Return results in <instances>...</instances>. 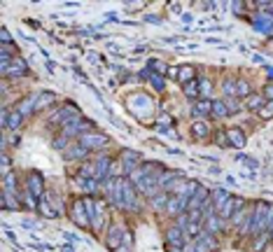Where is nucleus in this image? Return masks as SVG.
<instances>
[{
  "label": "nucleus",
  "instance_id": "nucleus-1",
  "mask_svg": "<svg viewBox=\"0 0 273 252\" xmlns=\"http://www.w3.org/2000/svg\"><path fill=\"white\" fill-rule=\"evenodd\" d=\"M271 222H273V203L257 201V203H255V215H252L250 236H262V234H269Z\"/></svg>",
  "mask_w": 273,
  "mask_h": 252
},
{
  "label": "nucleus",
  "instance_id": "nucleus-2",
  "mask_svg": "<svg viewBox=\"0 0 273 252\" xmlns=\"http://www.w3.org/2000/svg\"><path fill=\"white\" fill-rule=\"evenodd\" d=\"M82 117V112H80V107L75 105V103H66V105H61L59 110H54L52 117H49V124H54V126H68V124H73L75 119H80Z\"/></svg>",
  "mask_w": 273,
  "mask_h": 252
},
{
  "label": "nucleus",
  "instance_id": "nucleus-3",
  "mask_svg": "<svg viewBox=\"0 0 273 252\" xmlns=\"http://www.w3.org/2000/svg\"><path fill=\"white\" fill-rule=\"evenodd\" d=\"M70 220L75 222L80 229H91V220L89 213H87V203H84V196H77L73 203H70Z\"/></svg>",
  "mask_w": 273,
  "mask_h": 252
},
{
  "label": "nucleus",
  "instance_id": "nucleus-4",
  "mask_svg": "<svg viewBox=\"0 0 273 252\" xmlns=\"http://www.w3.org/2000/svg\"><path fill=\"white\" fill-rule=\"evenodd\" d=\"M77 143L87 150V152H98V150H103V147H107V143H110V138L105 136V133H98V131H91V133H84V136L77 138Z\"/></svg>",
  "mask_w": 273,
  "mask_h": 252
},
{
  "label": "nucleus",
  "instance_id": "nucleus-5",
  "mask_svg": "<svg viewBox=\"0 0 273 252\" xmlns=\"http://www.w3.org/2000/svg\"><path fill=\"white\" fill-rule=\"evenodd\" d=\"M121 208L124 210H131V213H138L140 210V201H138V191L136 184L124 177V189H121Z\"/></svg>",
  "mask_w": 273,
  "mask_h": 252
},
{
  "label": "nucleus",
  "instance_id": "nucleus-6",
  "mask_svg": "<svg viewBox=\"0 0 273 252\" xmlns=\"http://www.w3.org/2000/svg\"><path fill=\"white\" fill-rule=\"evenodd\" d=\"M121 189H124V177H110L103 182V194L112 206L121 208Z\"/></svg>",
  "mask_w": 273,
  "mask_h": 252
},
{
  "label": "nucleus",
  "instance_id": "nucleus-7",
  "mask_svg": "<svg viewBox=\"0 0 273 252\" xmlns=\"http://www.w3.org/2000/svg\"><path fill=\"white\" fill-rule=\"evenodd\" d=\"M93 131V122L91 119H84V117H80V119H75L73 124H68V126H63L61 129V133L66 138H80V136H84V133H91Z\"/></svg>",
  "mask_w": 273,
  "mask_h": 252
},
{
  "label": "nucleus",
  "instance_id": "nucleus-8",
  "mask_svg": "<svg viewBox=\"0 0 273 252\" xmlns=\"http://www.w3.org/2000/svg\"><path fill=\"white\" fill-rule=\"evenodd\" d=\"M119 164H121V168H124V175H131V173H136L138 168L143 166V157H140L136 150H121Z\"/></svg>",
  "mask_w": 273,
  "mask_h": 252
},
{
  "label": "nucleus",
  "instance_id": "nucleus-9",
  "mask_svg": "<svg viewBox=\"0 0 273 252\" xmlns=\"http://www.w3.org/2000/svg\"><path fill=\"white\" fill-rule=\"evenodd\" d=\"M112 157L110 154H98L96 159H93V166H96V180L98 182H105L110 180V173H112Z\"/></svg>",
  "mask_w": 273,
  "mask_h": 252
},
{
  "label": "nucleus",
  "instance_id": "nucleus-10",
  "mask_svg": "<svg viewBox=\"0 0 273 252\" xmlns=\"http://www.w3.org/2000/svg\"><path fill=\"white\" fill-rule=\"evenodd\" d=\"M26 187L30 189V194H33V199L40 203V199L45 196V180H42V175H40L38 170H30L28 177H26Z\"/></svg>",
  "mask_w": 273,
  "mask_h": 252
},
{
  "label": "nucleus",
  "instance_id": "nucleus-11",
  "mask_svg": "<svg viewBox=\"0 0 273 252\" xmlns=\"http://www.w3.org/2000/svg\"><path fill=\"white\" fill-rule=\"evenodd\" d=\"M124 236H126V229L121 224H110L107 227V236H105V245L110 250H117L121 243H124Z\"/></svg>",
  "mask_w": 273,
  "mask_h": 252
},
{
  "label": "nucleus",
  "instance_id": "nucleus-12",
  "mask_svg": "<svg viewBox=\"0 0 273 252\" xmlns=\"http://www.w3.org/2000/svg\"><path fill=\"white\" fill-rule=\"evenodd\" d=\"M241 208H245V201L238 199V196H234V194H231V196H229V201L220 208V213H217V215H220V217H222L224 222H229L236 213H238V210H241Z\"/></svg>",
  "mask_w": 273,
  "mask_h": 252
},
{
  "label": "nucleus",
  "instance_id": "nucleus-13",
  "mask_svg": "<svg viewBox=\"0 0 273 252\" xmlns=\"http://www.w3.org/2000/svg\"><path fill=\"white\" fill-rule=\"evenodd\" d=\"M187 206H189V201L184 199L182 194H171L168 206H166V215H171V217H178V215L187 213Z\"/></svg>",
  "mask_w": 273,
  "mask_h": 252
},
{
  "label": "nucleus",
  "instance_id": "nucleus-14",
  "mask_svg": "<svg viewBox=\"0 0 273 252\" xmlns=\"http://www.w3.org/2000/svg\"><path fill=\"white\" fill-rule=\"evenodd\" d=\"M91 152H87V150H84L82 145H80V143H70L68 147H66V150H63V157H66V159L68 161H84L87 159V157H89Z\"/></svg>",
  "mask_w": 273,
  "mask_h": 252
},
{
  "label": "nucleus",
  "instance_id": "nucleus-15",
  "mask_svg": "<svg viewBox=\"0 0 273 252\" xmlns=\"http://www.w3.org/2000/svg\"><path fill=\"white\" fill-rule=\"evenodd\" d=\"M28 75V63L23 61L21 56H16L14 61L9 63L7 73H5V77H12V80H16V77H26Z\"/></svg>",
  "mask_w": 273,
  "mask_h": 252
},
{
  "label": "nucleus",
  "instance_id": "nucleus-16",
  "mask_svg": "<svg viewBox=\"0 0 273 252\" xmlns=\"http://www.w3.org/2000/svg\"><path fill=\"white\" fill-rule=\"evenodd\" d=\"M140 77L147 80V82H150L157 91H166V77H164V75H159V73H154V70H150V68H145L143 73H140Z\"/></svg>",
  "mask_w": 273,
  "mask_h": 252
},
{
  "label": "nucleus",
  "instance_id": "nucleus-17",
  "mask_svg": "<svg viewBox=\"0 0 273 252\" xmlns=\"http://www.w3.org/2000/svg\"><path fill=\"white\" fill-rule=\"evenodd\" d=\"M194 117L196 119H205V117H212V98H198L194 103Z\"/></svg>",
  "mask_w": 273,
  "mask_h": 252
},
{
  "label": "nucleus",
  "instance_id": "nucleus-18",
  "mask_svg": "<svg viewBox=\"0 0 273 252\" xmlns=\"http://www.w3.org/2000/svg\"><path fill=\"white\" fill-rule=\"evenodd\" d=\"M166 241H168L171 248H182V245H184V231H182L178 224L168 227L166 229Z\"/></svg>",
  "mask_w": 273,
  "mask_h": 252
},
{
  "label": "nucleus",
  "instance_id": "nucleus-19",
  "mask_svg": "<svg viewBox=\"0 0 273 252\" xmlns=\"http://www.w3.org/2000/svg\"><path fill=\"white\" fill-rule=\"evenodd\" d=\"M194 250H196V252H212V250H217V241H215V236H210V234H205V231H203V234L196 238Z\"/></svg>",
  "mask_w": 273,
  "mask_h": 252
},
{
  "label": "nucleus",
  "instance_id": "nucleus-20",
  "mask_svg": "<svg viewBox=\"0 0 273 252\" xmlns=\"http://www.w3.org/2000/svg\"><path fill=\"white\" fill-rule=\"evenodd\" d=\"M227 138H229V145L236 147V150H243V147H245V143H248L245 133H243L238 126H231V129H227Z\"/></svg>",
  "mask_w": 273,
  "mask_h": 252
},
{
  "label": "nucleus",
  "instance_id": "nucleus-21",
  "mask_svg": "<svg viewBox=\"0 0 273 252\" xmlns=\"http://www.w3.org/2000/svg\"><path fill=\"white\" fill-rule=\"evenodd\" d=\"M222 229H224V220H222L220 215H212V217L203 220V231H205V234H210V236H217Z\"/></svg>",
  "mask_w": 273,
  "mask_h": 252
},
{
  "label": "nucleus",
  "instance_id": "nucleus-22",
  "mask_svg": "<svg viewBox=\"0 0 273 252\" xmlns=\"http://www.w3.org/2000/svg\"><path fill=\"white\" fill-rule=\"evenodd\" d=\"M191 136L196 138V140H205V138L210 136V126L205 119H194L191 122Z\"/></svg>",
  "mask_w": 273,
  "mask_h": 252
},
{
  "label": "nucleus",
  "instance_id": "nucleus-23",
  "mask_svg": "<svg viewBox=\"0 0 273 252\" xmlns=\"http://www.w3.org/2000/svg\"><path fill=\"white\" fill-rule=\"evenodd\" d=\"M266 105V100H264V96L262 93H250L248 98H245V103H243V107H248L250 112H262V107Z\"/></svg>",
  "mask_w": 273,
  "mask_h": 252
},
{
  "label": "nucleus",
  "instance_id": "nucleus-24",
  "mask_svg": "<svg viewBox=\"0 0 273 252\" xmlns=\"http://www.w3.org/2000/svg\"><path fill=\"white\" fill-rule=\"evenodd\" d=\"M54 100H56V93H54V91H40L38 96H35V112H40V110L54 105Z\"/></svg>",
  "mask_w": 273,
  "mask_h": 252
},
{
  "label": "nucleus",
  "instance_id": "nucleus-25",
  "mask_svg": "<svg viewBox=\"0 0 273 252\" xmlns=\"http://www.w3.org/2000/svg\"><path fill=\"white\" fill-rule=\"evenodd\" d=\"M222 93L227 98H238V86H236V77H224L222 80Z\"/></svg>",
  "mask_w": 273,
  "mask_h": 252
},
{
  "label": "nucleus",
  "instance_id": "nucleus-26",
  "mask_svg": "<svg viewBox=\"0 0 273 252\" xmlns=\"http://www.w3.org/2000/svg\"><path fill=\"white\" fill-rule=\"evenodd\" d=\"M16 110L21 112L23 117H30L35 115V96H26L23 100H19V105H16Z\"/></svg>",
  "mask_w": 273,
  "mask_h": 252
},
{
  "label": "nucleus",
  "instance_id": "nucleus-27",
  "mask_svg": "<svg viewBox=\"0 0 273 252\" xmlns=\"http://www.w3.org/2000/svg\"><path fill=\"white\" fill-rule=\"evenodd\" d=\"M229 196H231V191H229V189H222V187H220V189H215V191H212V194H210V201H212V203H215V208H217V213H220V208H222V206H224V203H227V201H229Z\"/></svg>",
  "mask_w": 273,
  "mask_h": 252
},
{
  "label": "nucleus",
  "instance_id": "nucleus-28",
  "mask_svg": "<svg viewBox=\"0 0 273 252\" xmlns=\"http://www.w3.org/2000/svg\"><path fill=\"white\" fill-rule=\"evenodd\" d=\"M38 213L42 215V217H56V210H54V206H52V201H49V196H42V199H40V203H38Z\"/></svg>",
  "mask_w": 273,
  "mask_h": 252
},
{
  "label": "nucleus",
  "instance_id": "nucleus-29",
  "mask_svg": "<svg viewBox=\"0 0 273 252\" xmlns=\"http://www.w3.org/2000/svg\"><path fill=\"white\" fill-rule=\"evenodd\" d=\"M191 80H196V68L194 66H180V73H178V82L187 84Z\"/></svg>",
  "mask_w": 273,
  "mask_h": 252
},
{
  "label": "nucleus",
  "instance_id": "nucleus-30",
  "mask_svg": "<svg viewBox=\"0 0 273 252\" xmlns=\"http://www.w3.org/2000/svg\"><path fill=\"white\" fill-rule=\"evenodd\" d=\"M168 199H171V194H168V191H159V194H157L154 199H150V203H152V206H154V208H157L159 213H166Z\"/></svg>",
  "mask_w": 273,
  "mask_h": 252
},
{
  "label": "nucleus",
  "instance_id": "nucleus-31",
  "mask_svg": "<svg viewBox=\"0 0 273 252\" xmlns=\"http://www.w3.org/2000/svg\"><path fill=\"white\" fill-rule=\"evenodd\" d=\"M212 117H215V119H227L229 117V110H227V103H224V100L212 98Z\"/></svg>",
  "mask_w": 273,
  "mask_h": 252
},
{
  "label": "nucleus",
  "instance_id": "nucleus-32",
  "mask_svg": "<svg viewBox=\"0 0 273 252\" xmlns=\"http://www.w3.org/2000/svg\"><path fill=\"white\" fill-rule=\"evenodd\" d=\"M236 86H238V98L241 100H245L250 93H255L252 91V86H250V82H248L245 77H238V80H236Z\"/></svg>",
  "mask_w": 273,
  "mask_h": 252
},
{
  "label": "nucleus",
  "instance_id": "nucleus-33",
  "mask_svg": "<svg viewBox=\"0 0 273 252\" xmlns=\"http://www.w3.org/2000/svg\"><path fill=\"white\" fill-rule=\"evenodd\" d=\"M23 124V115L21 112H19V110H9V115H7V126H5V129H19V126H21Z\"/></svg>",
  "mask_w": 273,
  "mask_h": 252
},
{
  "label": "nucleus",
  "instance_id": "nucleus-34",
  "mask_svg": "<svg viewBox=\"0 0 273 252\" xmlns=\"http://www.w3.org/2000/svg\"><path fill=\"white\" fill-rule=\"evenodd\" d=\"M182 91L187 98H201V93H198V80H191V82L182 84Z\"/></svg>",
  "mask_w": 273,
  "mask_h": 252
},
{
  "label": "nucleus",
  "instance_id": "nucleus-35",
  "mask_svg": "<svg viewBox=\"0 0 273 252\" xmlns=\"http://www.w3.org/2000/svg\"><path fill=\"white\" fill-rule=\"evenodd\" d=\"M198 93H201V98H210V93H212V82L208 80V77L198 80Z\"/></svg>",
  "mask_w": 273,
  "mask_h": 252
},
{
  "label": "nucleus",
  "instance_id": "nucleus-36",
  "mask_svg": "<svg viewBox=\"0 0 273 252\" xmlns=\"http://www.w3.org/2000/svg\"><path fill=\"white\" fill-rule=\"evenodd\" d=\"M147 68L154 70V73H159V75H164V73H168V66H164L161 61H157V59H150L147 61Z\"/></svg>",
  "mask_w": 273,
  "mask_h": 252
},
{
  "label": "nucleus",
  "instance_id": "nucleus-37",
  "mask_svg": "<svg viewBox=\"0 0 273 252\" xmlns=\"http://www.w3.org/2000/svg\"><path fill=\"white\" fill-rule=\"evenodd\" d=\"M224 103H227V110H229V115H236V112H241V100L238 98H224Z\"/></svg>",
  "mask_w": 273,
  "mask_h": 252
},
{
  "label": "nucleus",
  "instance_id": "nucleus-38",
  "mask_svg": "<svg viewBox=\"0 0 273 252\" xmlns=\"http://www.w3.org/2000/svg\"><path fill=\"white\" fill-rule=\"evenodd\" d=\"M262 119H273V100H269L264 107H262V112H259Z\"/></svg>",
  "mask_w": 273,
  "mask_h": 252
},
{
  "label": "nucleus",
  "instance_id": "nucleus-39",
  "mask_svg": "<svg viewBox=\"0 0 273 252\" xmlns=\"http://www.w3.org/2000/svg\"><path fill=\"white\" fill-rule=\"evenodd\" d=\"M215 138H217V140H215V143H217V145H220V147H231V145H229L227 131H217V133H215Z\"/></svg>",
  "mask_w": 273,
  "mask_h": 252
},
{
  "label": "nucleus",
  "instance_id": "nucleus-40",
  "mask_svg": "<svg viewBox=\"0 0 273 252\" xmlns=\"http://www.w3.org/2000/svg\"><path fill=\"white\" fill-rule=\"evenodd\" d=\"M114 252H131V234L129 231H126V236H124V243H121Z\"/></svg>",
  "mask_w": 273,
  "mask_h": 252
},
{
  "label": "nucleus",
  "instance_id": "nucleus-41",
  "mask_svg": "<svg viewBox=\"0 0 273 252\" xmlns=\"http://www.w3.org/2000/svg\"><path fill=\"white\" fill-rule=\"evenodd\" d=\"M0 45H12V35H9V31L5 26L0 28Z\"/></svg>",
  "mask_w": 273,
  "mask_h": 252
},
{
  "label": "nucleus",
  "instance_id": "nucleus-42",
  "mask_svg": "<svg viewBox=\"0 0 273 252\" xmlns=\"http://www.w3.org/2000/svg\"><path fill=\"white\" fill-rule=\"evenodd\" d=\"M262 96H264L266 103H269V100H273V82H269L264 89H262Z\"/></svg>",
  "mask_w": 273,
  "mask_h": 252
},
{
  "label": "nucleus",
  "instance_id": "nucleus-43",
  "mask_svg": "<svg viewBox=\"0 0 273 252\" xmlns=\"http://www.w3.org/2000/svg\"><path fill=\"white\" fill-rule=\"evenodd\" d=\"M243 217H245V208H241V210H238V213L234 215V217H231V224H234V227H241V222H243Z\"/></svg>",
  "mask_w": 273,
  "mask_h": 252
},
{
  "label": "nucleus",
  "instance_id": "nucleus-44",
  "mask_svg": "<svg viewBox=\"0 0 273 252\" xmlns=\"http://www.w3.org/2000/svg\"><path fill=\"white\" fill-rule=\"evenodd\" d=\"M236 159H238V161H243V164H248V166H250V168H259V164H257V161L248 159V157H245V154H238V157H236Z\"/></svg>",
  "mask_w": 273,
  "mask_h": 252
},
{
  "label": "nucleus",
  "instance_id": "nucleus-45",
  "mask_svg": "<svg viewBox=\"0 0 273 252\" xmlns=\"http://www.w3.org/2000/svg\"><path fill=\"white\" fill-rule=\"evenodd\" d=\"M9 166H12V161H9L7 152H2V175H5V173H9Z\"/></svg>",
  "mask_w": 273,
  "mask_h": 252
},
{
  "label": "nucleus",
  "instance_id": "nucleus-46",
  "mask_svg": "<svg viewBox=\"0 0 273 252\" xmlns=\"http://www.w3.org/2000/svg\"><path fill=\"white\" fill-rule=\"evenodd\" d=\"M157 126H159V129H164V126H171V115H161L159 117V122H157Z\"/></svg>",
  "mask_w": 273,
  "mask_h": 252
},
{
  "label": "nucleus",
  "instance_id": "nucleus-47",
  "mask_svg": "<svg viewBox=\"0 0 273 252\" xmlns=\"http://www.w3.org/2000/svg\"><path fill=\"white\" fill-rule=\"evenodd\" d=\"M38 252H54V248L52 245H45V243H38V245H33Z\"/></svg>",
  "mask_w": 273,
  "mask_h": 252
},
{
  "label": "nucleus",
  "instance_id": "nucleus-48",
  "mask_svg": "<svg viewBox=\"0 0 273 252\" xmlns=\"http://www.w3.org/2000/svg\"><path fill=\"white\" fill-rule=\"evenodd\" d=\"M73 73H75V75L80 77V82H89V80H87V75H84V73H82L80 68H77V66H73Z\"/></svg>",
  "mask_w": 273,
  "mask_h": 252
},
{
  "label": "nucleus",
  "instance_id": "nucleus-49",
  "mask_svg": "<svg viewBox=\"0 0 273 252\" xmlns=\"http://www.w3.org/2000/svg\"><path fill=\"white\" fill-rule=\"evenodd\" d=\"M66 241H73V243H75V241H80V236H77V234H70V231H66Z\"/></svg>",
  "mask_w": 273,
  "mask_h": 252
},
{
  "label": "nucleus",
  "instance_id": "nucleus-50",
  "mask_svg": "<svg viewBox=\"0 0 273 252\" xmlns=\"http://www.w3.org/2000/svg\"><path fill=\"white\" fill-rule=\"evenodd\" d=\"M178 73H180V68H175V66L173 68H168V75L173 77V80H178Z\"/></svg>",
  "mask_w": 273,
  "mask_h": 252
},
{
  "label": "nucleus",
  "instance_id": "nucleus-51",
  "mask_svg": "<svg viewBox=\"0 0 273 252\" xmlns=\"http://www.w3.org/2000/svg\"><path fill=\"white\" fill-rule=\"evenodd\" d=\"M61 252H75V248L73 245H61Z\"/></svg>",
  "mask_w": 273,
  "mask_h": 252
},
{
  "label": "nucleus",
  "instance_id": "nucleus-52",
  "mask_svg": "<svg viewBox=\"0 0 273 252\" xmlns=\"http://www.w3.org/2000/svg\"><path fill=\"white\" fill-rule=\"evenodd\" d=\"M168 252H182V248H171Z\"/></svg>",
  "mask_w": 273,
  "mask_h": 252
},
{
  "label": "nucleus",
  "instance_id": "nucleus-53",
  "mask_svg": "<svg viewBox=\"0 0 273 252\" xmlns=\"http://www.w3.org/2000/svg\"><path fill=\"white\" fill-rule=\"evenodd\" d=\"M184 252H196V250L194 248H184Z\"/></svg>",
  "mask_w": 273,
  "mask_h": 252
}]
</instances>
